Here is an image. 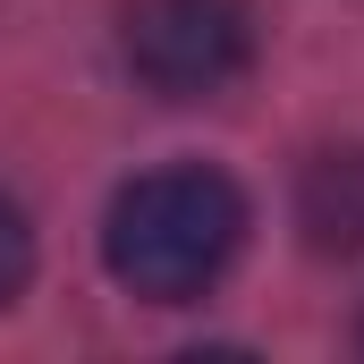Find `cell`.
<instances>
[{"mask_svg":"<svg viewBox=\"0 0 364 364\" xmlns=\"http://www.w3.org/2000/svg\"><path fill=\"white\" fill-rule=\"evenodd\" d=\"M237 246H246V195L220 170H203V161L144 170L136 186H119V203L102 220V263L144 305L203 296L212 279L237 263Z\"/></svg>","mask_w":364,"mask_h":364,"instance_id":"obj_1","label":"cell"},{"mask_svg":"<svg viewBox=\"0 0 364 364\" xmlns=\"http://www.w3.org/2000/svg\"><path fill=\"white\" fill-rule=\"evenodd\" d=\"M119 51L161 102H203L246 77L255 9L246 0H136L119 26Z\"/></svg>","mask_w":364,"mask_h":364,"instance_id":"obj_2","label":"cell"},{"mask_svg":"<svg viewBox=\"0 0 364 364\" xmlns=\"http://www.w3.org/2000/svg\"><path fill=\"white\" fill-rule=\"evenodd\" d=\"M296 220L322 255H364V153H322L296 178Z\"/></svg>","mask_w":364,"mask_h":364,"instance_id":"obj_3","label":"cell"},{"mask_svg":"<svg viewBox=\"0 0 364 364\" xmlns=\"http://www.w3.org/2000/svg\"><path fill=\"white\" fill-rule=\"evenodd\" d=\"M26 272H34V229H26L17 203H0V305L26 288Z\"/></svg>","mask_w":364,"mask_h":364,"instance_id":"obj_4","label":"cell"},{"mask_svg":"<svg viewBox=\"0 0 364 364\" xmlns=\"http://www.w3.org/2000/svg\"><path fill=\"white\" fill-rule=\"evenodd\" d=\"M356 348H364V322H356Z\"/></svg>","mask_w":364,"mask_h":364,"instance_id":"obj_5","label":"cell"}]
</instances>
